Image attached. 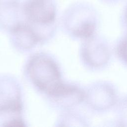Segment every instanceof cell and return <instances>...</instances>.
Wrapping results in <instances>:
<instances>
[{"label": "cell", "instance_id": "obj_1", "mask_svg": "<svg viewBox=\"0 0 127 127\" xmlns=\"http://www.w3.org/2000/svg\"><path fill=\"white\" fill-rule=\"evenodd\" d=\"M27 70L34 85L56 99L64 100L74 94L77 89V85L62 82L57 64L47 56L37 55L33 57L28 64Z\"/></svg>", "mask_w": 127, "mask_h": 127}, {"label": "cell", "instance_id": "obj_2", "mask_svg": "<svg viewBox=\"0 0 127 127\" xmlns=\"http://www.w3.org/2000/svg\"><path fill=\"white\" fill-rule=\"evenodd\" d=\"M80 56L86 67L93 71L99 70L109 64L111 48L106 39L96 33L84 40L80 48Z\"/></svg>", "mask_w": 127, "mask_h": 127}, {"label": "cell", "instance_id": "obj_3", "mask_svg": "<svg viewBox=\"0 0 127 127\" xmlns=\"http://www.w3.org/2000/svg\"><path fill=\"white\" fill-rule=\"evenodd\" d=\"M63 20L70 33L75 37L84 40L96 33V17L80 5L69 6L63 14Z\"/></svg>", "mask_w": 127, "mask_h": 127}, {"label": "cell", "instance_id": "obj_4", "mask_svg": "<svg viewBox=\"0 0 127 127\" xmlns=\"http://www.w3.org/2000/svg\"><path fill=\"white\" fill-rule=\"evenodd\" d=\"M85 92L84 100L88 106L97 113H104L114 108L119 98L116 87L106 80L92 83Z\"/></svg>", "mask_w": 127, "mask_h": 127}, {"label": "cell", "instance_id": "obj_5", "mask_svg": "<svg viewBox=\"0 0 127 127\" xmlns=\"http://www.w3.org/2000/svg\"><path fill=\"white\" fill-rule=\"evenodd\" d=\"M22 9L27 23L46 27L55 21L57 2L56 0H23Z\"/></svg>", "mask_w": 127, "mask_h": 127}, {"label": "cell", "instance_id": "obj_6", "mask_svg": "<svg viewBox=\"0 0 127 127\" xmlns=\"http://www.w3.org/2000/svg\"><path fill=\"white\" fill-rule=\"evenodd\" d=\"M23 0H0V24L9 25L11 29L23 22Z\"/></svg>", "mask_w": 127, "mask_h": 127}, {"label": "cell", "instance_id": "obj_7", "mask_svg": "<svg viewBox=\"0 0 127 127\" xmlns=\"http://www.w3.org/2000/svg\"><path fill=\"white\" fill-rule=\"evenodd\" d=\"M16 43L20 47L29 49L40 40L32 27L27 23L22 22L11 29Z\"/></svg>", "mask_w": 127, "mask_h": 127}, {"label": "cell", "instance_id": "obj_8", "mask_svg": "<svg viewBox=\"0 0 127 127\" xmlns=\"http://www.w3.org/2000/svg\"><path fill=\"white\" fill-rule=\"evenodd\" d=\"M114 108L117 124L120 126H127V94L119 97Z\"/></svg>", "mask_w": 127, "mask_h": 127}, {"label": "cell", "instance_id": "obj_9", "mask_svg": "<svg viewBox=\"0 0 127 127\" xmlns=\"http://www.w3.org/2000/svg\"><path fill=\"white\" fill-rule=\"evenodd\" d=\"M115 52L120 62L127 66V33L118 40Z\"/></svg>", "mask_w": 127, "mask_h": 127}, {"label": "cell", "instance_id": "obj_10", "mask_svg": "<svg viewBox=\"0 0 127 127\" xmlns=\"http://www.w3.org/2000/svg\"><path fill=\"white\" fill-rule=\"evenodd\" d=\"M123 24L127 32V8L125 11L124 16V20H123Z\"/></svg>", "mask_w": 127, "mask_h": 127}]
</instances>
